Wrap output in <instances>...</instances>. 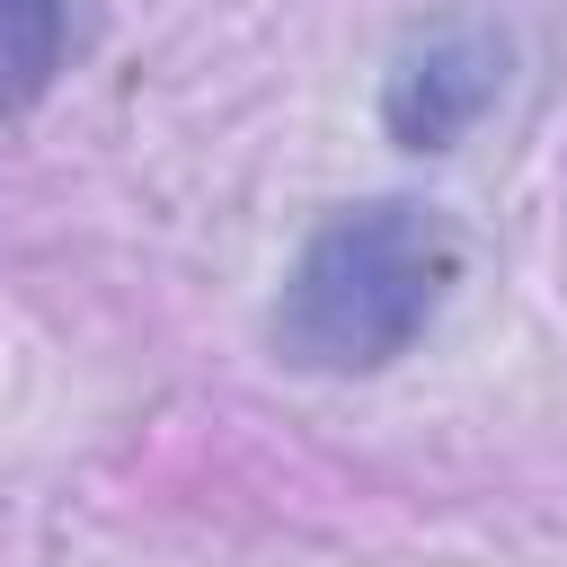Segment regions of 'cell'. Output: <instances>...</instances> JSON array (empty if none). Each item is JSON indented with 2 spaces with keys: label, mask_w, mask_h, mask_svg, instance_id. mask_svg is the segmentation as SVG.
<instances>
[{
  "label": "cell",
  "mask_w": 567,
  "mask_h": 567,
  "mask_svg": "<svg viewBox=\"0 0 567 567\" xmlns=\"http://www.w3.org/2000/svg\"><path fill=\"white\" fill-rule=\"evenodd\" d=\"M0 35H9V97L35 106L53 89V71L71 62V0H0Z\"/></svg>",
  "instance_id": "3957f363"
},
{
  "label": "cell",
  "mask_w": 567,
  "mask_h": 567,
  "mask_svg": "<svg viewBox=\"0 0 567 567\" xmlns=\"http://www.w3.org/2000/svg\"><path fill=\"white\" fill-rule=\"evenodd\" d=\"M452 275H461V239H452L443 213H425L408 195L337 204L301 239L266 337L292 372H328V381L390 372L434 328Z\"/></svg>",
  "instance_id": "6da1fadb"
},
{
  "label": "cell",
  "mask_w": 567,
  "mask_h": 567,
  "mask_svg": "<svg viewBox=\"0 0 567 567\" xmlns=\"http://www.w3.org/2000/svg\"><path fill=\"white\" fill-rule=\"evenodd\" d=\"M505 89V35L487 18H443L408 35V53L381 80V124L408 151H452Z\"/></svg>",
  "instance_id": "7a4b0ae2"
}]
</instances>
